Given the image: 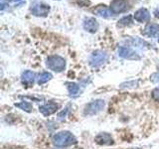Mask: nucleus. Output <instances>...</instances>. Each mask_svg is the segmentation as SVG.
I'll use <instances>...</instances> for the list:
<instances>
[{
	"label": "nucleus",
	"instance_id": "39448f33",
	"mask_svg": "<svg viewBox=\"0 0 159 149\" xmlns=\"http://www.w3.org/2000/svg\"><path fill=\"white\" fill-rule=\"evenodd\" d=\"M104 106H106L104 101H102V99H97V101H93L87 104L86 107H84V113L86 115H94V114L102 111L104 108Z\"/></svg>",
	"mask_w": 159,
	"mask_h": 149
},
{
	"label": "nucleus",
	"instance_id": "1a4fd4ad",
	"mask_svg": "<svg viewBox=\"0 0 159 149\" xmlns=\"http://www.w3.org/2000/svg\"><path fill=\"white\" fill-rule=\"evenodd\" d=\"M83 27L86 31H88L89 33H96L98 30V23L97 20L93 17L87 18V19H84Z\"/></svg>",
	"mask_w": 159,
	"mask_h": 149
},
{
	"label": "nucleus",
	"instance_id": "aec40b11",
	"mask_svg": "<svg viewBox=\"0 0 159 149\" xmlns=\"http://www.w3.org/2000/svg\"><path fill=\"white\" fill-rule=\"evenodd\" d=\"M150 79L153 83H159V72H156L151 74Z\"/></svg>",
	"mask_w": 159,
	"mask_h": 149
},
{
	"label": "nucleus",
	"instance_id": "9b49d317",
	"mask_svg": "<svg viewBox=\"0 0 159 149\" xmlns=\"http://www.w3.org/2000/svg\"><path fill=\"white\" fill-rule=\"evenodd\" d=\"M94 140L99 145H111L113 144V139L111 134L108 133H99L98 135L94 138Z\"/></svg>",
	"mask_w": 159,
	"mask_h": 149
},
{
	"label": "nucleus",
	"instance_id": "4468645a",
	"mask_svg": "<svg viewBox=\"0 0 159 149\" xmlns=\"http://www.w3.org/2000/svg\"><path fill=\"white\" fill-rule=\"evenodd\" d=\"M94 13L98 16H101L102 18H109L111 16V9H107V7L104 6H101V7H98L96 10H94Z\"/></svg>",
	"mask_w": 159,
	"mask_h": 149
},
{
	"label": "nucleus",
	"instance_id": "a211bd4d",
	"mask_svg": "<svg viewBox=\"0 0 159 149\" xmlns=\"http://www.w3.org/2000/svg\"><path fill=\"white\" fill-rule=\"evenodd\" d=\"M151 96H152V98L154 99V101L159 102V87L153 89L152 93H151Z\"/></svg>",
	"mask_w": 159,
	"mask_h": 149
},
{
	"label": "nucleus",
	"instance_id": "f257e3e1",
	"mask_svg": "<svg viewBox=\"0 0 159 149\" xmlns=\"http://www.w3.org/2000/svg\"><path fill=\"white\" fill-rule=\"evenodd\" d=\"M53 143L58 147H67L77 142L75 135L70 131H60L52 138Z\"/></svg>",
	"mask_w": 159,
	"mask_h": 149
},
{
	"label": "nucleus",
	"instance_id": "ddd939ff",
	"mask_svg": "<svg viewBox=\"0 0 159 149\" xmlns=\"http://www.w3.org/2000/svg\"><path fill=\"white\" fill-rule=\"evenodd\" d=\"M35 81V74L31 71H25L21 76V82L27 87H31Z\"/></svg>",
	"mask_w": 159,
	"mask_h": 149
},
{
	"label": "nucleus",
	"instance_id": "423d86ee",
	"mask_svg": "<svg viewBox=\"0 0 159 149\" xmlns=\"http://www.w3.org/2000/svg\"><path fill=\"white\" fill-rule=\"evenodd\" d=\"M117 53H118V56L123 59H127V60H139L140 59V56L138 55V53L134 49H132L130 46L118 47Z\"/></svg>",
	"mask_w": 159,
	"mask_h": 149
},
{
	"label": "nucleus",
	"instance_id": "20e7f679",
	"mask_svg": "<svg viewBox=\"0 0 159 149\" xmlns=\"http://www.w3.org/2000/svg\"><path fill=\"white\" fill-rule=\"evenodd\" d=\"M107 60V54L102 51V50H97L89 57V65L93 68H98L106 63Z\"/></svg>",
	"mask_w": 159,
	"mask_h": 149
},
{
	"label": "nucleus",
	"instance_id": "f3484780",
	"mask_svg": "<svg viewBox=\"0 0 159 149\" xmlns=\"http://www.w3.org/2000/svg\"><path fill=\"white\" fill-rule=\"evenodd\" d=\"M15 106L22 109L24 111H27V112H31L32 109H33V106L31 103H29L27 102H21L19 103H15Z\"/></svg>",
	"mask_w": 159,
	"mask_h": 149
},
{
	"label": "nucleus",
	"instance_id": "0eeeda50",
	"mask_svg": "<svg viewBox=\"0 0 159 149\" xmlns=\"http://www.w3.org/2000/svg\"><path fill=\"white\" fill-rule=\"evenodd\" d=\"M59 109V104L54 102H49L47 103L43 104L39 107V111L41 112L43 115L45 116H49L51 114L55 113Z\"/></svg>",
	"mask_w": 159,
	"mask_h": 149
},
{
	"label": "nucleus",
	"instance_id": "2eb2a0df",
	"mask_svg": "<svg viewBox=\"0 0 159 149\" xmlns=\"http://www.w3.org/2000/svg\"><path fill=\"white\" fill-rule=\"evenodd\" d=\"M67 88H68V92L70 93V96L72 97H76L80 93V86L75 83H67Z\"/></svg>",
	"mask_w": 159,
	"mask_h": 149
},
{
	"label": "nucleus",
	"instance_id": "dca6fc26",
	"mask_svg": "<svg viewBox=\"0 0 159 149\" xmlns=\"http://www.w3.org/2000/svg\"><path fill=\"white\" fill-rule=\"evenodd\" d=\"M52 78H53V76H52L51 73L44 72V73H41L38 76V78H37V83H38V84H40V86H41V84H46L47 82H49Z\"/></svg>",
	"mask_w": 159,
	"mask_h": 149
},
{
	"label": "nucleus",
	"instance_id": "6e6552de",
	"mask_svg": "<svg viewBox=\"0 0 159 149\" xmlns=\"http://www.w3.org/2000/svg\"><path fill=\"white\" fill-rule=\"evenodd\" d=\"M109 9L113 14L124 12L127 9V2L125 0H113Z\"/></svg>",
	"mask_w": 159,
	"mask_h": 149
},
{
	"label": "nucleus",
	"instance_id": "f8f14e48",
	"mask_svg": "<svg viewBox=\"0 0 159 149\" xmlns=\"http://www.w3.org/2000/svg\"><path fill=\"white\" fill-rule=\"evenodd\" d=\"M134 19L138 22H146L150 19V14L146 8H140L134 13Z\"/></svg>",
	"mask_w": 159,
	"mask_h": 149
},
{
	"label": "nucleus",
	"instance_id": "4be33fe9",
	"mask_svg": "<svg viewBox=\"0 0 159 149\" xmlns=\"http://www.w3.org/2000/svg\"><path fill=\"white\" fill-rule=\"evenodd\" d=\"M158 43H159V39H158Z\"/></svg>",
	"mask_w": 159,
	"mask_h": 149
},
{
	"label": "nucleus",
	"instance_id": "412c9836",
	"mask_svg": "<svg viewBox=\"0 0 159 149\" xmlns=\"http://www.w3.org/2000/svg\"><path fill=\"white\" fill-rule=\"evenodd\" d=\"M8 1H11V2H17V1H20V0H8Z\"/></svg>",
	"mask_w": 159,
	"mask_h": 149
},
{
	"label": "nucleus",
	"instance_id": "7ed1b4c3",
	"mask_svg": "<svg viewBox=\"0 0 159 149\" xmlns=\"http://www.w3.org/2000/svg\"><path fill=\"white\" fill-rule=\"evenodd\" d=\"M30 10L33 15L35 16H41V17H45L47 16L48 13L50 12V6L48 4L44 3L42 1H33L31 3V7H30Z\"/></svg>",
	"mask_w": 159,
	"mask_h": 149
},
{
	"label": "nucleus",
	"instance_id": "6ab92c4d",
	"mask_svg": "<svg viewBox=\"0 0 159 149\" xmlns=\"http://www.w3.org/2000/svg\"><path fill=\"white\" fill-rule=\"evenodd\" d=\"M130 22H131V16H127V17L122 18L120 21H119V24L120 25H128Z\"/></svg>",
	"mask_w": 159,
	"mask_h": 149
},
{
	"label": "nucleus",
	"instance_id": "f03ea898",
	"mask_svg": "<svg viewBox=\"0 0 159 149\" xmlns=\"http://www.w3.org/2000/svg\"><path fill=\"white\" fill-rule=\"evenodd\" d=\"M46 65L48 69L52 70L54 72H63L66 68V60L60 56H51L47 59Z\"/></svg>",
	"mask_w": 159,
	"mask_h": 149
},
{
	"label": "nucleus",
	"instance_id": "9d476101",
	"mask_svg": "<svg viewBox=\"0 0 159 149\" xmlns=\"http://www.w3.org/2000/svg\"><path fill=\"white\" fill-rule=\"evenodd\" d=\"M144 35L151 38H157L159 37V24H148L147 26L144 28Z\"/></svg>",
	"mask_w": 159,
	"mask_h": 149
}]
</instances>
